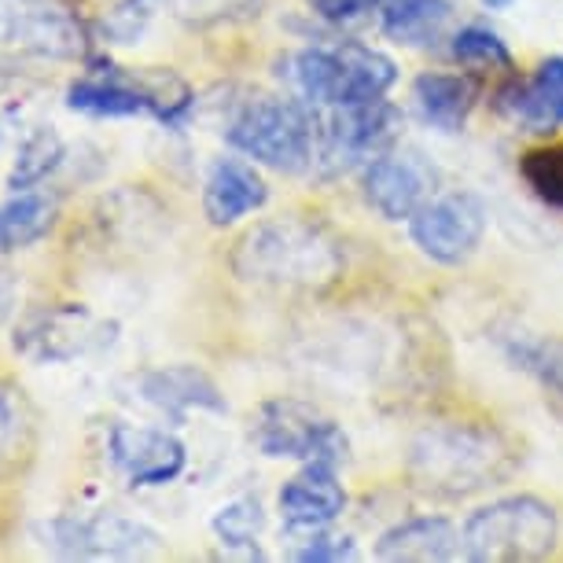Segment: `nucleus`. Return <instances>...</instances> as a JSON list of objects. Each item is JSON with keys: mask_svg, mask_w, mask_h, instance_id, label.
Wrapping results in <instances>:
<instances>
[{"mask_svg": "<svg viewBox=\"0 0 563 563\" xmlns=\"http://www.w3.org/2000/svg\"><path fill=\"white\" fill-rule=\"evenodd\" d=\"M59 163H63V136L52 130V125H41V130H34L19 144L12 174H8V188H12V192L37 188Z\"/></svg>", "mask_w": 563, "mask_h": 563, "instance_id": "b1692460", "label": "nucleus"}, {"mask_svg": "<svg viewBox=\"0 0 563 563\" xmlns=\"http://www.w3.org/2000/svg\"><path fill=\"white\" fill-rule=\"evenodd\" d=\"M412 243L439 265H461L472 258L486 236V207L472 192L431 196L409 218Z\"/></svg>", "mask_w": 563, "mask_h": 563, "instance_id": "1a4fd4ad", "label": "nucleus"}, {"mask_svg": "<svg viewBox=\"0 0 563 563\" xmlns=\"http://www.w3.org/2000/svg\"><path fill=\"white\" fill-rule=\"evenodd\" d=\"M15 295H19V291H15V276L8 273V276H4V291H0V321H4V317L15 310Z\"/></svg>", "mask_w": 563, "mask_h": 563, "instance_id": "2f4dec72", "label": "nucleus"}, {"mask_svg": "<svg viewBox=\"0 0 563 563\" xmlns=\"http://www.w3.org/2000/svg\"><path fill=\"white\" fill-rule=\"evenodd\" d=\"M158 4H163V0H119L108 12V19H103V34H108L114 45H136L147 23H152V15L158 12Z\"/></svg>", "mask_w": 563, "mask_h": 563, "instance_id": "c85d7f7f", "label": "nucleus"}, {"mask_svg": "<svg viewBox=\"0 0 563 563\" xmlns=\"http://www.w3.org/2000/svg\"><path fill=\"white\" fill-rule=\"evenodd\" d=\"M45 545L63 560H136L163 545L155 527L122 512L97 516H56L41 527Z\"/></svg>", "mask_w": 563, "mask_h": 563, "instance_id": "6e6552de", "label": "nucleus"}, {"mask_svg": "<svg viewBox=\"0 0 563 563\" xmlns=\"http://www.w3.org/2000/svg\"><path fill=\"white\" fill-rule=\"evenodd\" d=\"M232 273L269 288H328L343 276V247L317 221L276 218L243 232L232 251Z\"/></svg>", "mask_w": 563, "mask_h": 563, "instance_id": "f03ea898", "label": "nucleus"}, {"mask_svg": "<svg viewBox=\"0 0 563 563\" xmlns=\"http://www.w3.org/2000/svg\"><path fill=\"white\" fill-rule=\"evenodd\" d=\"M475 100H479V81L472 74L423 70L412 81V108L423 125L439 133H461Z\"/></svg>", "mask_w": 563, "mask_h": 563, "instance_id": "6ab92c4d", "label": "nucleus"}, {"mask_svg": "<svg viewBox=\"0 0 563 563\" xmlns=\"http://www.w3.org/2000/svg\"><path fill=\"white\" fill-rule=\"evenodd\" d=\"M276 505H280L284 527L310 534V530L332 527L346 512V490L332 464H306L299 475H291L280 486Z\"/></svg>", "mask_w": 563, "mask_h": 563, "instance_id": "2eb2a0df", "label": "nucleus"}, {"mask_svg": "<svg viewBox=\"0 0 563 563\" xmlns=\"http://www.w3.org/2000/svg\"><path fill=\"white\" fill-rule=\"evenodd\" d=\"M81 26L59 0H0V45H19L52 59H67Z\"/></svg>", "mask_w": 563, "mask_h": 563, "instance_id": "ddd939ff", "label": "nucleus"}, {"mask_svg": "<svg viewBox=\"0 0 563 563\" xmlns=\"http://www.w3.org/2000/svg\"><path fill=\"white\" fill-rule=\"evenodd\" d=\"M108 453L111 464L133 486H166L188 464V450L177 434L163 428H141V423H114L108 434Z\"/></svg>", "mask_w": 563, "mask_h": 563, "instance_id": "f8f14e48", "label": "nucleus"}, {"mask_svg": "<svg viewBox=\"0 0 563 563\" xmlns=\"http://www.w3.org/2000/svg\"><path fill=\"white\" fill-rule=\"evenodd\" d=\"M372 552L387 563H442L461 552V530L445 516H412L384 530Z\"/></svg>", "mask_w": 563, "mask_h": 563, "instance_id": "a211bd4d", "label": "nucleus"}, {"mask_svg": "<svg viewBox=\"0 0 563 563\" xmlns=\"http://www.w3.org/2000/svg\"><path fill=\"white\" fill-rule=\"evenodd\" d=\"M516 445L483 423H434L409 445V479L420 494L461 501L512 479Z\"/></svg>", "mask_w": 563, "mask_h": 563, "instance_id": "f257e3e1", "label": "nucleus"}, {"mask_svg": "<svg viewBox=\"0 0 563 563\" xmlns=\"http://www.w3.org/2000/svg\"><path fill=\"white\" fill-rule=\"evenodd\" d=\"M343 56V85H339V103L335 108H350V103H368L384 100L390 85L398 81V63L387 52L357 45V41H343L339 45Z\"/></svg>", "mask_w": 563, "mask_h": 563, "instance_id": "412c9836", "label": "nucleus"}, {"mask_svg": "<svg viewBox=\"0 0 563 563\" xmlns=\"http://www.w3.org/2000/svg\"><path fill=\"white\" fill-rule=\"evenodd\" d=\"M23 442V401L15 398V390L0 387V467L12 464Z\"/></svg>", "mask_w": 563, "mask_h": 563, "instance_id": "7c9ffc66", "label": "nucleus"}, {"mask_svg": "<svg viewBox=\"0 0 563 563\" xmlns=\"http://www.w3.org/2000/svg\"><path fill=\"white\" fill-rule=\"evenodd\" d=\"M177 19L188 26H218V23H236V19L258 15L262 0H174Z\"/></svg>", "mask_w": 563, "mask_h": 563, "instance_id": "cd10ccee", "label": "nucleus"}, {"mask_svg": "<svg viewBox=\"0 0 563 563\" xmlns=\"http://www.w3.org/2000/svg\"><path fill=\"white\" fill-rule=\"evenodd\" d=\"M295 560L302 563H343V560H357V541L350 534H328L324 530H310L302 538V545L291 552Z\"/></svg>", "mask_w": 563, "mask_h": 563, "instance_id": "c756f323", "label": "nucleus"}, {"mask_svg": "<svg viewBox=\"0 0 563 563\" xmlns=\"http://www.w3.org/2000/svg\"><path fill=\"white\" fill-rule=\"evenodd\" d=\"M141 395L147 406L174 420H185L188 412H229L225 395L214 379L196 365H166L141 376Z\"/></svg>", "mask_w": 563, "mask_h": 563, "instance_id": "f3484780", "label": "nucleus"}, {"mask_svg": "<svg viewBox=\"0 0 563 563\" xmlns=\"http://www.w3.org/2000/svg\"><path fill=\"white\" fill-rule=\"evenodd\" d=\"M111 343V328L85 306H48L26 313L15 328V350L34 365H63Z\"/></svg>", "mask_w": 563, "mask_h": 563, "instance_id": "9d476101", "label": "nucleus"}, {"mask_svg": "<svg viewBox=\"0 0 563 563\" xmlns=\"http://www.w3.org/2000/svg\"><path fill=\"white\" fill-rule=\"evenodd\" d=\"M494 108L523 133H556L563 125V56L541 59L530 78L505 81L494 97Z\"/></svg>", "mask_w": 563, "mask_h": 563, "instance_id": "4468645a", "label": "nucleus"}, {"mask_svg": "<svg viewBox=\"0 0 563 563\" xmlns=\"http://www.w3.org/2000/svg\"><path fill=\"white\" fill-rule=\"evenodd\" d=\"M439 174L420 152L387 147L384 155L361 166V196L387 221H409L434 196Z\"/></svg>", "mask_w": 563, "mask_h": 563, "instance_id": "9b49d317", "label": "nucleus"}, {"mask_svg": "<svg viewBox=\"0 0 563 563\" xmlns=\"http://www.w3.org/2000/svg\"><path fill=\"white\" fill-rule=\"evenodd\" d=\"M450 56L461 67H486V70H512V48L505 45V37L497 30L483 23H467L453 34L450 41Z\"/></svg>", "mask_w": 563, "mask_h": 563, "instance_id": "a878e982", "label": "nucleus"}, {"mask_svg": "<svg viewBox=\"0 0 563 563\" xmlns=\"http://www.w3.org/2000/svg\"><path fill=\"white\" fill-rule=\"evenodd\" d=\"M560 516L534 494H512L475 508L461 527V552L475 563H530L552 556Z\"/></svg>", "mask_w": 563, "mask_h": 563, "instance_id": "39448f33", "label": "nucleus"}, {"mask_svg": "<svg viewBox=\"0 0 563 563\" xmlns=\"http://www.w3.org/2000/svg\"><path fill=\"white\" fill-rule=\"evenodd\" d=\"M321 108L302 97H251L225 122V141L240 155L280 174H306L317 163Z\"/></svg>", "mask_w": 563, "mask_h": 563, "instance_id": "7ed1b4c3", "label": "nucleus"}, {"mask_svg": "<svg viewBox=\"0 0 563 563\" xmlns=\"http://www.w3.org/2000/svg\"><path fill=\"white\" fill-rule=\"evenodd\" d=\"M516 0H483V8H490V12H505V8H512Z\"/></svg>", "mask_w": 563, "mask_h": 563, "instance_id": "473e14b6", "label": "nucleus"}, {"mask_svg": "<svg viewBox=\"0 0 563 563\" xmlns=\"http://www.w3.org/2000/svg\"><path fill=\"white\" fill-rule=\"evenodd\" d=\"M450 12V0H384L379 4V30L398 45L428 48L442 37Z\"/></svg>", "mask_w": 563, "mask_h": 563, "instance_id": "5701e85b", "label": "nucleus"}, {"mask_svg": "<svg viewBox=\"0 0 563 563\" xmlns=\"http://www.w3.org/2000/svg\"><path fill=\"white\" fill-rule=\"evenodd\" d=\"M269 203V185L258 174V166L247 158H218L203 185V214L210 225L225 229L240 218L254 214Z\"/></svg>", "mask_w": 563, "mask_h": 563, "instance_id": "dca6fc26", "label": "nucleus"}, {"mask_svg": "<svg viewBox=\"0 0 563 563\" xmlns=\"http://www.w3.org/2000/svg\"><path fill=\"white\" fill-rule=\"evenodd\" d=\"M210 527H214V534L225 549L247 552V556H262L258 538H262V527H265V512H262L258 497L243 494V497H236V501L221 505Z\"/></svg>", "mask_w": 563, "mask_h": 563, "instance_id": "393cba45", "label": "nucleus"}, {"mask_svg": "<svg viewBox=\"0 0 563 563\" xmlns=\"http://www.w3.org/2000/svg\"><path fill=\"white\" fill-rule=\"evenodd\" d=\"M501 354L508 365L519 368L545 390L552 412L563 409V339L512 328V332L501 335Z\"/></svg>", "mask_w": 563, "mask_h": 563, "instance_id": "aec40b11", "label": "nucleus"}, {"mask_svg": "<svg viewBox=\"0 0 563 563\" xmlns=\"http://www.w3.org/2000/svg\"><path fill=\"white\" fill-rule=\"evenodd\" d=\"M401 111L384 100L350 103V108H324L321 133H317V169L346 174L354 166H365L368 158L384 155L401 136Z\"/></svg>", "mask_w": 563, "mask_h": 563, "instance_id": "423d86ee", "label": "nucleus"}, {"mask_svg": "<svg viewBox=\"0 0 563 563\" xmlns=\"http://www.w3.org/2000/svg\"><path fill=\"white\" fill-rule=\"evenodd\" d=\"M67 108L89 119H144L152 114L163 125H180L192 111L188 85L166 70H125L92 67L67 89Z\"/></svg>", "mask_w": 563, "mask_h": 563, "instance_id": "20e7f679", "label": "nucleus"}, {"mask_svg": "<svg viewBox=\"0 0 563 563\" xmlns=\"http://www.w3.org/2000/svg\"><path fill=\"white\" fill-rule=\"evenodd\" d=\"M519 174L541 203L563 210V144H545L523 155Z\"/></svg>", "mask_w": 563, "mask_h": 563, "instance_id": "bb28decb", "label": "nucleus"}, {"mask_svg": "<svg viewBox=\"0 0 563 563\" xmlns=\"http://www.w3.org/2000/svg\"><path fill=\"white\" fill-rule=\"evenodd\" d=\"M56 199L34 188L12 192L0 203V254H15L45 240L56 225Z\"/></svg>", "mask_w": 563, "mask_h": 563, "instance_id": "4be33fe9", "label": "nucleus"}, {"mask_svg": "<svg viewBox=\"0 0 563 563\" xmlns=\"http://www.w3.org/2000/svg\"><path fill=\"white\" fill-rule=\"evenodd\" d=\"M254 445L276 461H302V464H332L346 461L350 442L335 420L321 417L313 406L295 398H273L258 409L254 423Z\"/></svg>", "mask_w": 563, "mask_h": 563, "instance_id": "0eeeda50", "label": "nucleus"}]
</instances>
